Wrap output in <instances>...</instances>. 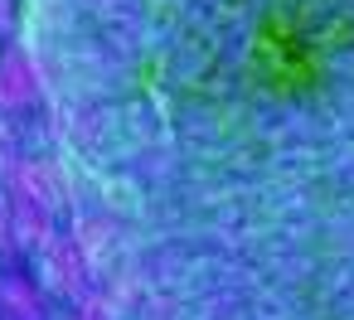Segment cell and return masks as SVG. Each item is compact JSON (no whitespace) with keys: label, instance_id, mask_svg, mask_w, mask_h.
<instances>
[{"label":"cell","instance_id":"obj_1","mask_svg":"<svg viewBox=\"0 0 354 320\" xmlns=\"http://www.w3.org/2000/svg\"><path fill=\"white\" fill-rule=\"evenodd\" d=\"M30 267H35V281L68 305L83 301L88 291H97V262H93L88 243L78 238V228H59L49 243H39L30 252Z\"/></svg>","mask_w":354,"mask_h":320},{"label":"cell","instance_id":"obj_2","mask_svg":"<svg viewBox=\"0 0 354 320\" xmlns=\"http://www.w3.org/2000/svg\"><path fill=\"white\" fill-rule=\"evenodd\" d=\"M39 88H44V73H39L35 49L20 39H6L0 44V122L30 117L39 102Z\"/></svg>","mask_w":354,"mask_h":320},{"label":"cell","instance_id":"obj_3","mask_svg":"<svg viewBox=\"0 0 354 320\" xmlns=\"http://www.w3.org/2000/svg\"><path fill=\"white\" fill-rule=\"evenodd\" d=\"M0 320H54L49 291L20 267H0Z\"/></svg>","mask_w":354,"mask_h":320},{"label":"cell","instance_id":"obj_4","mask_svg":"<svg viewBox=\"0 0 354 320\" xmlns=\"http://www.w3.org/2000/svg\"><path fill=\"white\" fill-rule=\"evenodd\" d=\"M15 39V0H0V44Z\"/></svg>","mask_w":354,"mask_h":320}]
</instances>
